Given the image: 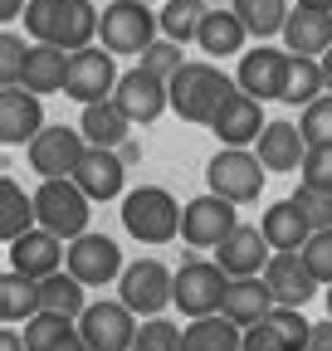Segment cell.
<instances>
[{
  "label": "cell",
  "instance_id": "6da1fadb",
  "mask_svg": "<svg viewBox=\"0 0 332 351\" xmlns=\"http://www.w3.org/2000/svg\"><path fill=\"white\" fill-rule=\"evenodd\" d=\"M103 15L93 10V0H29L25 10V29L34 34V44H54L64 54H78L98 39Z\"/></svg>",
  "mask_w": 332,
  "mask_h": 351
},
{
  "label": "cell",
  "instance_id": "7a4b0ae2",
  "mask_svg": "<svg viewBox=\"0 0 332 351\" xmlns=\"http://www.w3.org/2000/svg\"><path fill=\"white\" fill-rule=\"evenodd\" d=\"M181 210L176 195L166 191V186H137L122 195V230H128L137 244H171L181 234Z\"/></svg>",
  "mask_w": 332,
  "mask_h": 351
},
{
  "label": "cell",
  "instance_id": "3957f363",
  "mask_svg": "<svg viewBox=\"0 0 332 351\" xmlns=\"http://www.w3.org/2000/svg\"><path fill=\"white\" fill-rule=\"evenodd\" d=\"M235 88V78H225L215 64H200V59H186L181 73L171 78V112L181 122H195V127H211L225 93Z\"/></svg>",
  "mask_w": 332,
  "mask_h": 351
},
{
  "label": "cell",
  "instance_id": "277c9868",
  "mask_svg": "<svg viewBox=\"0 0 332 351\" xmlns=\"http://www.w3.org/2000/svg\"><path fill=\"white\" fill-rule=\"evenodd\" d=\"M98 39L103 49L117 54V59H142L147 44L161 39V15H152L147 0H112L103 5V25H98Z\"/></svg>",
  "mask_w": 332,
  "mask_h": 351
},
{
  "label": "cell",
  "instance_id": "5b68a950",
  "mask_svg": "<svg viewBox=\"0 0 332 351\" xmlns=\"http://www.w3.org/2000/svg\"><path fill=\"white\" fill-rule=\"evenodd\" d=\"M264 181H269L264 161H259V152H249V147H220L211 156V166H205V186H211L220 200H230V205L259 200Z\"/></svg>",
  "mask_w": 332,
  "mask_h": 351
},
{
  "label": "cell",
  "instance_id": "8992f818",
  "mask_svg": "<svg viewBox=\"0 0 332 351\" xmlns=\"http://www.w3.org/2000/svg\"><path fill=\"white\" fill-rule=\"evenodd\" d=\"M117 298L128 302L137 317H161L166 307L176 302V274L166 269L161 258H137V263H128V269H122Z\"/></svg>",
  "mask_w": 332,
  "mask_h": 351
},
{
  "label": "cell",
  "instance_id": "52a82bcc",
  "mask_svg": "<svg viewBox=\"0 0 332 351\" xmlns=\"http://www.w3.org/2000/svg\"><path fill=\"white\" fill-rule=\"evenodd\" d=\"M88 195L78 191V181L69 176V181H39L34 191V210H39V225H45L49 234L59 239H78V234H88Z\"/></svg>",
  "mask_w": 332,
  "mask_h": 351
},
{
  "label": "cell",
  "instance_id": "ba28073f",
  "mask_svg": "<svg viewBox=\"0 0 332 351\" xmlns=\"http://www.w3.org/2000/svg\"><path fill=\"white\" fill-rule=\"evenodd\" d=\"M25 156H29V171L34 176H45V181H69V176L78 171V161L88 156V137H83L78 127L54 122V127H45L25 147Z\"/></svg>",
  "mask_w": 332,
  "mask_h": 351
},
{
  "label": "cell",
  "instance_id": "9c48e42d",
  "mask_svg": "<svg viewBox=\"0 0 332 351\" xmlns=\"http://www.w3.org/2000/svg\"><path fill=\"white\" fill-rule=\"evenodd\" d=\"M288 73H294V54L274 49V44H254V49H244L235 83L259 103H283L288 98Z\"/></svg>",
  "mask_w": 332,
  "mask_h": 351
},
{
  "label": "cell",
  "instance_id": "30bf717a",
  "mask_svg": "<svg viewBox=\"0 0 332 351\" xmlns=\"http://www.w3.org/2000/svg\"><path fill=\"white\" fill-rule=\"evenodd\" d=\"M225 288H230V274L220 269L215 258H186L181 269H176V307H181L186 317L220 313Z\"/></svg>",
  "mask_w": 332,
  "mask_h": 351
},
{
  "label": "cell",
  "instance_id": "8fae6325",
  "mask_svg": "<svg viewBox=\"0 0 332 351\" xmlns=\"http://www.w3.org/2000/svg\"><path fill=\"white\" fill-rule=\"evenodd\" d=\"M235 210H239V205L220 200L215 191L186 200V210H181V239H186L191 249H220V244L239 230V215H235Z\"/></svg>",
  "mask_w": 332,
  "mask_h": 351
},
{
  "label": "cell",
  "instance_id": "7c38bea8",
  "mask_svg": "<svg viewBox=\"0 0 332 351\" xmlns=\"http://www.w3.org/2000/svg\"><path fill=\"white\" fill-rule=\"evenodd\" d=\"M117 54H108L103 44H88V49H78V54H69V83H64V93L73 98V103H103V98H112L117 93Z\"/></svg>",
  "mask_w": 332,
  "mask_h": 351
},
{
  "label": "cell",
  "instance_id": "4fadbf2b",
  "mask_svg": "<svg viewBox=\"0 0 332 351\" xmlns=\"http://www.w3.org/2000/svg\"><path fill=\"white\" fill-rule=\"evenodd\" d=\"M64 269L83 283V288H108V283H117L122 278V249H117V239H108V234H78V239H69V263Z\"/></svg>",
  "mask_w": 332,
  "mask_h": 351
},
{
  "label": "cell",
  "instance_id": "5bb4252c",
  "mask_svg": "<svg viewBox=\"0 0 332 351\" xmlns=\"http://www.w3.org/2000/svg\"><path fill=\"white\" fill-rule=\"evenodd\" d=\"M137 313L122 298H103V302H88V313L78 317V332H83V341H88L93 351H132V341H137Z\"/></svg>",
  "mask_w": 332,
  "mask_h": 351
},
{
  "label": "cell",
  "instance_id": "9a60e30c",
  "mask_svg": "<svg viewBox=\"0 0 332 351\" xmlns=\"http://www.w3.org/2000/svg\"><path fill=\"white\" fill-rule=\"evenodd\" d=\"M117 108L122 112H128L137 127H152L166 108H171V83H166V78H156V73H147L142 64L137 69H128V73H122L117 78Z\"/></svg>",
  "mask_w": 332,
  "mask_h": 351
},
{
  "label": "cell",
  "instance_id": "2e32d148",
  "mask_svg": "<svg viewBox=\"0 0 332 351\" xmlns=\"http://www.w3.org/2000/svg\"><path fill=\"white\" fill-rule=\"evenodd\" d=\"M5 254H10V269H15V274H25V278H34V283H45L49 274H59L64 263H69L64 239H59V234H49L45 225H34L29 234L10 239V244H5Z\"/></svg>",
  "mask_w": 332,
  "mask_h": 351
},
{
  "label": "cell",
  "instance_id": "e0dca14e",
  "mask_svg": "<svg viewBox=\"0 0 332 351\" xmlns=\"http://www.w3.org/2000/svg\"><path fill=\"white\" fill-rule=\"evenodd\" d=\"M264 127H269V122H264V103L249 98L239 83L225 93V103H220V112H215V122H211V132L220 137V147H249V142H259Z\"/></svg>",
  "mask_w": 332,
  "mask_h": 351
},
{
  "label": "cell",
  "instance_id": "ac0fdd59",
  "mask_svg": "<svg viewBox=\"0 0 332 351\" xmlns=\"http://www.w3.org/2000/svg\"><path fill=\"white\" fill-rule=\"evenodd\" d=\"M73 181L88 200H117V195H128V161L112 147H88V156L73 171Z\"/></svg>",
  "mask_w": 332,
  "mask_h": 351
},
{
  "label": "cell",
  "instance_id": "d6986e66",
  "mask_svg": "<svg viewBox=\"0 0 332 351\" xmlns=\"http://www.w3.org/2000/svg\"><path fill=\"white\" fill-rule=\"evenodd\" d=\"M45 132V103L29 88H0V142L5 147H29Z\"/></svg>",
  "mask_w": 332,
  "mask_h": 351
},
{
  "label": "cell",
  "instance_id": "ffe728a7",
  "mask_svg": "<svg viewBox=\"0 0 332 351\" xmlns=\"http://www.w3.org/2000/svg\"><path fill=\"white\" fill-rule=\"evenodd\" d=\"M269 258H274V244L264 239V230L254 225H239L220 249H215V263L230 274V278H259L269 269Z\"/></svg>",
  "mask_w": 332,
  "mask_h": 351
},
{
  "label": "cell",
  "instance_id": "44dd1931",
  "mask_svg": "<svg viewBox=\"0 0 332 351\" xmlns=\"http://www.w3.org/2000/svg\"><path fill=\"white\" fill-rule=\"evenodd\" d=\"M264 283L274 293L278 307H303L322 283L313 278V269L303 263V254H274L269 258V269H264Z\"/></svg>",
  "mask_w": 332,
  "mask_h": 351
},
{
  "label": "cell",
  "instance_id": "7402d4cb",
  "mask_svg": "<svg viewBox=\"0 0 332 351\" xmlns=\"http://www.w3.org/2000/svg\"><path fill=\"white\" fill-rule=\"evenodd\" d=\"M254 147H259L264 171H274V176L303 171V156H308V137H303V127H294V122H269Z\"/></svg>",
  "mask_w": 332,
  "mask_h": 351
},
{
  "label": "cell",
  "instance_id": "603a6c76",
  "mask_svg": "<svg viewBox=\"0 0 332 351\" xmlns=\"http://www.w3.org/2000/svg\"><path fill=\"white\" fill-rule=\"evenodd\" d=\"M64 83H69V54L54 49V44H29L20 88H29L34 98H49V93H64Z\"/></svg>",
  "mask_w": 332,
  "mask_h": 351
},
{
  "label": "cell",
  "instance_id": "cb8c5ba5",
  "mask_svg": "<svg viewBox=\"0 0 332 351\" xmlns=\"http://www.w3.org/2000/svg\"><path fill=\"white\" fill-rule=\"evenodd\" d=\"M259 230H264V239L274 244V254H298V249L313 239V225H308V215L294 205V195H288V200H274V205L264 210V219H259Z\"/></svg>",
  "mask_w": 332,
  "mask_h": 351
},
{
  "label": "cell",
  "instance_id": "d4e9b609",
  "mask_svg": "<svg viewBox=\"0 0 332 351\" xmlns=\"http://www.w3.org/2000/svg\"><path fill=\"white\" fill-rule=\"evenodd\" d=\"M274 293H269V283H264V274L259 278H230V288H225V302H220V313L235 322V327H254V322H264L269 313H274Z\"/></svg>",
  "mask_w": 332,
  "mask_h": 351
},
{
  "label": "cell",
  "instance_id": "484cf974",
  "mask_svg": "<svg viewBox=\"0 0 332 351\" xmlns=\"http://www.w3.org/2000/svg\"><path fill=\"white\" fill-rule=\"evenodd\" d=\"M283 49L298 59H322L332 49V15L322 10H294L283 25Z\"/></svg>",
  "mask_w": 332,
  "mask_h": 351
},
{
  "label": "cell",
  "instance_id": "4316f807",
  "mask_svg": "<svg viewBox=\"0 0 332 351\" xmlns=\"http://www.w3.org/2000/svg\"><path fill=\"white\" fill-rule=\"evenodd\" d=\"M78 132L88 137V147H122L128 142V132H132V117L117 108V98H103V103H88L78 117Z\"/></svg>",
  "mask_w": 332,
  "mask_h": 351
},
{
  "label": "cell",
  "instance_id": "83f0119b",
  "mask_svg": "<svg viewBox=\"0 0 332 351\" xmlns=\"http://www.w3.org/2000/svg\"><path fill=\"white\" fill-rule=\"evenodd\" d=\"M239 346H244V327H235L225 313L191 317L181 327V351H239Z\"/></svg>",
  "mask_w": 332,
  "mask_h": 351
},
{
  "label": "cell",
  "instance_id": "f1b7e54d",
  "mask_svg": "<svg viewBox=\"0 0 332 351\" xmlns=\"http://www.w3.org/2000/svg\"><path fill=\"white\" fill-rule=\"evenodd\" d=\"M25 346L29 351H93L88 341H83L78 322L54 317V313H39V317L25 322Z\"/></svg>",
  "mask_w": 332,
  "mask_h": 351
},
{
  "label": "cell",
  "instance_id": "f546056e",
  "mask_svg": "<svg viewBox=\"0 0 332 351\" xmlns=\"http://www.w3.org/2000/svg\"><path fill=\"white\" fill-rule=\"evenodd\" d=\"M39 313H54V317L78 322L83 313H88V288H83L69 269H59V274H49L45 283H39Z\"/></svg>",
  "mask_w": 332,
  "mask_h": 351
},
{
  "label": "cell",
  "instance_id": "4dcf8cb0",
  "mask_svg": "<svg viewBox=\"0 0 332 351\" xmlns=\"http://www.w3.org/2000/svg\"><path fill=\"white\" fill-rule=\"evenodd\" d=\"M39 225V210H34V195H25V186L15 176H0V239H20Z\"/></svg>",
  "mask_w": 332,
  "mask_h": 351
},
{
  "label": "cell",
  "instance_id": "1f68e13d",
  "mask_svg": "<svg viewBox=\"0 0 332 351\" xmlns=\"http://www.w3.org/2000/svg\"><path fill=\"white\" fill-rule=\"evenodd\" d=\"M244 39H249V29H244V20H239L235 10H211V15H205V25H200V34H195V44H200L211 59L244 54Z\"/></svg>",
  "mask_w": 332,
  "mask_h": 351
},
{
  "label": "cell",
  "instance_id": "d6a6232c",
  "mask_svg": "<svg viewBox=\"0 0 332 351\" xmlns=\"http://www.w3.org/2000/svg\"><path fill=\"white\" fill-rule=\"evenodd\" d=\"M0 317H5V327L39 317V283L10 269L5 278H0Z\"/></svg>",
  "mask_w": 332,
  "mask_h": 351
},
{
  "label": "cell",
  "instance_id": "836d02e7",
  "mask_svg": "<svg viewBox=\"0 0 332 351\" xmlns=\"http://www.w3.org/2000/svg\"><path fill=\"white\" fill-rule=\"evenodd\" d=\"M239 20H244V29L254 34V39H269V34H283V25H288V0H235L230 5Z\"/></svg>",
  "mask_w": 332,
  "mask_h": 351
},
{
  "label": "cell",
  "instance_id": "e575fe53",
  "mask_svg": "<svg viewBox=\"0 0 332 351\" xmlns=\"http://www.w3.org/2000/svg\"><path fill=\"white\" fill-rule=\"evenodd\" d=\"M205 15H211L205 0H166V5H161V34L176 39V44H191L200 34Z\"/></svg>",
  "mask_w": 332,
  "mask_h": 351
},
{
  "label": "cell",
  "instance_id": "d590c367",
  "mask_svg": "<svg viewBox=\"0 0 332 351\" xmlns=\"http://www.w3.org/2000/svg\"><path fill=\"white\" fill-rule=\"evenodd\" d=\"M327 93V73H322V59H298L294 54V73H288V98L283 103H313Z\"/></svg>",
  "mask_w": 332,
  "mask_h": 351
},
{
  "label": "cell",
  "instance_id": "8d00e7d4",
  "mask_svg": "<svg viewBox=\"0 0 332 351\" xmlns=\"http://www.w3.org/2000/svg\"><path fill=\"white\" fill-rule=\"evenodd\" d=\"M181 64H186V44L166 39V34H161L156 44H147V49H142V69H147V73H156V78H166V83L181 73Z\"/></svg>",
  "mask_w": 332,
  "mask_h": 351
},
{
  "label": "cell",
  "instance_id": "74e56055",
  "mask_svg": "<svg viewBox=\"0 0 332 351\" xmlns=\"http://www.w3.org/2000/svg\"><path fill=\"white\" fill-rule=\"evenodd\" d=\"M132 351H181V327L166 317H142Z\"/></svg>",
  "mask_w": 332,
  "mask_h": 351
},
{
  "label": "cell",
  "instance_id": "f35d334b",
  "mask_svg": "<svg viewBox=\"0 0 332 351\" xmlns=\"http://www.w3.org/2000/svg\"><path fill=\"white\" fill-rule=\"evenodd\" d=\"M294 205L308 215V225H313V230H332V191H322V186H303V181H298Z\"/></svg>",
  "mask_w": 332,
  "mask_h": 351
},
{
  "label": "cell",
  "instance_id": "ab89813d",
  "mask_svg": "<svg viewBox=\"0 0 332 351\" xmlns=\"http://www.w3.org/2000/svg\"><path fill=\"white\" fill-rule=\"evenodd\" d=\"M298 127H303V137H308V147H318V142H332V93L313 98V103L303 108Z\"/></svg>",
  "mask_w": 332,
  "mask_h": 351
},
{
  "label": "cell",
  "instance_id": "60d3db41",
  "mask_svg": "<svg viewBox=\"0 0 332 351\" xmlns=\"http://www.w3.org/2000/svg\"><path fill=\"white\" fill-rule=\"evenodd\" d=\"M298 254H303V263L313 269V278H318L322 288H332V230H313V239H308Z\"/></svg>",
  "mask_w": 332,
  "mask_h": 351
},
{
  "label": "cell",
  "instance_id": "b9f144b4",
  "mask_svg": "<svg viewBox=\"0 0 332 351\" xmlns=\"http://www.w3.org/2000/svg\"><path fill=\"white\" fill-rule=\"evenodd\" d=\"M25 54H29V44H25L15 29H5V39H0V88H15V83H20Z\"/></svg>",
  "mask_w": 332,
  "mask_h": 351
},
{
  "label": "cell",
  "instance_id": "7bdbcfd3",
  "mask_svg": "<svg viewBox=\"0 0 332 351\" xmlns=\"http://www.w3.org/2000/svg\"><path fill=\"white\" fill-rule=\"evenodd\" d=\"M303 186H322V191H332V142H318V147H308V156H303Z\"/></svg>",
  "mask_w": 332,
  "mask_h": 351
},
{
  "label": "cell",
  "instance_id": "ee69618b",
  "mask_svg": "<svg viewBox=\"0 0 332 351\" xmlns=\"http://www.w3.org/2000/svg\"><path fill=\"white\" fill-rule=\"evenodd\" d=\"M239 351H294L288 346V337L264 317V322H254V327H244V346Z\"/></svg>",
  "mask_w": 332,
  "mask_h": 351
},
{
  "label": "cell",
  "instance_id": "f6af8a7d",
  "mask_svg": "<svg viewBox=\"0 0 332 351\" xmlns=\"http://www.w3.org/2000/svg\"><path fill=\"white\" fill-rule=\"evenodd\" d=\"M308 351H332V317H327V322H313V337H308Z\"/></svg>",
  "mask_w": 332,
  "mask_h": 351
},
{
  "label": "cell",
  "instance_id": "bcb514c9",
  "mask_svg": "<svg viewBox=\"0 0 332 351\" xmlns=\"http://www.w3.org/2000/svg\"><path fill=\"white\" fill-rule=\"evenodd\" d=\"M25 10H29L25 0H0V20H5V25H10V20H20Z\"/></svg>",
  "mask_w": 332,
  "mask_h": 351
},
{
  "label": "cell",
  "instance_id": "7dc6e473",
  "mask_svg": "<svg viewBox=\"0 0 332 351\" xmlns=\"http://www.w3.org/2000/svg\"><path fill=\"white\" fill-rule=\"evenodd\" d=\"M0 351H29L25 346V332H0Z\"/></svg>",
  "mask_w": 332,
  "mask_h": 351
},
{
  "label": "cell",
  "instance_id": "c3c4849f",
  "mask_svg": "<svg viewBox=\"0 0 332 351\" xmlns=\"http://www.w3.org/2000/svg\"><path fill=\"white\" fill-rule=\"evenodd\" d=\"M117 152H122V161H128V166H132V161H142V147H137V142H122Z\"/></svg>",
  "mask_w": 332,
  "mask_h": 351
},
{
  "label": "cell",
  "instance_id": "681fc988",
  "mask_svg": "<svg viewBox=\"0 0 332 351\" xmlns=\"http://www.w3.org/2000/svg\"><path fill=\"white\" fill-rule=\"evenodd\" d=\"M298 10H322V15H332V0H298Z\"/></svg>",
  "mask_w": 332,
  "mask_h": 351
},
{
  "label": "cell",
  "instance_id": "f907efd6",
  "mask_svg": "<svg viewBox=\"0 0 332 351\" xmlns=\"http://www.w3.org/2000/svg\"><path fill=\"white\" fill-rule=\"evenodd\" d=\"M322 73H327V93H332V49L322 54Z\"/></svg>",
  "mask_w": 332,
  "mask_h": 351
},
{
  "label": "cell",
  "instance_id": "816d5d0a",
  "mask_svg": "<svg viewBox=\"0 0 332 351\" xmlns=\"http://www.w3.org/2000/svg\"><path fill=\"white\" fill-rule=\"evenodd\" d=\"M327 317H332V288H327Z\"/></svg>",
  "mask_w": 332,
  "mask_h": 351
},
{
  "label": "cell",
  "instance_id": "f5cc1de1",
  "mask_svg": "<svg viewBox=\"0 0 332 351\" xmlns=\"http://www.w3.org/2000/svg\"><path fill=\"white\" fill-rule=\"evenodd\" d=\"M147 5H152V0H147Z\"/></svg>",
  "mask_w": 332,
  "mask_h": 351
}]
</instances>
